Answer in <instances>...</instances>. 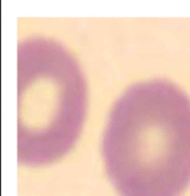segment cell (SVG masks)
<instances>
[{
    "mask_svg": "<svg viewBox=\"0 0 190 196\" xmlns=\"http://www.w3.org/2000/svg\"><path fill=\"white\" fill-rule=\"evenodd\" d=\"M102 152L121 196H179L190 183V97L153 78L132 84L115 101Z\"/></svg>",
    "mask_w": 190,
    "mask_h": 196,
    "instance_id": "obj_1",
    "label": "cell"
},
{
    "mask_svg": "<svg viewBox=\"0 0 190 196\" xmlns=\"http://www.w3.org/2000/svg\"><path fill=\"white\" fill-rule=\"evenodd\" d=\"M80 64L57 40L32 36L18 45V159L43 165L67 152L86 113Z\"/></svg>",
    "mask_w": 190,
    "mask_h": 196,
    "instance_id": "obj_2",
    "label": "cell"
}]
</instances>
